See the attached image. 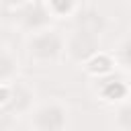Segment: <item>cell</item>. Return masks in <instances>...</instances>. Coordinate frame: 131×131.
<instances>
[{
	"instance_id": "30bf717a",
	"label": "cell",
	"mask_w": 131,
	"mask_h": 131,
	"mask_svg": "<svg viewBox=\"0 0 131 131\" xmlns=\"http://www.w3.org/2000/svg\"><path fill=\"white\" fill-rule=\"evenodd\" d=\"M115 125L119 129H131V100H123L121 106L117 108Z\"/></svg>"
},
{
	"instance_id": "3957f363",
	"label": "cell",
	"mask_w": 131,
	"mask_h": 131,
	"mask_svg": "<svg viewBox=\"0 0 131 131\" xmlns=\"http://www.w3.org/2000/svg\"><path fill=\"white\" fill-rule=\"evenodd\" d=\"M98 37L84 33V31H74L66 39V55L74 63H86L94 53H98Z\"/></svg>"
},
{
	"instance_id": "8fae6325",
	"label": "cell",
	"mask_w": 131,
	"mask_h": 131,
	"mask_svg": "<svg viewBox=\"0 0 131 131\" xmlns=\"http://www.w3.org/2000/svg\"><path fill=\"white\" fill-rule=\"evenodd\" d=\"M121 53H123L125 61H127V63H131V41H129V43H127V45L121 49Z\"/></svg>"
},
{
	"instance_id": "5b68a950",
	"label": "cell",
	"mask_w": 131,
	"mask_h": 131,
	"mask_svg": "<svg viewBox=\"0 0 131 131\" xmlns=\"http://www.w3.org/2000/svg\"><path fill=\"white\" fill-rule=\"evenodd\" d=\"M33 98H35V92L27 86V84H20V82H12V98H10V104H14V111L16 115H23L27 113L31 106H33ZM8 104V106H10ZM6 106V108H8ZM4 108V111H6Z\"/></svg>"
},
{
	"instance_id": "52a82bcc",
	"label": "cell",
	"mask_w": 131,
	"mask_h": 131,
	"mask_svg": "<svg viewBox=\"0 0 131 131\" xmlns=\"http://www.w3.org/2000/svg\"><path fill=\"white\" fill-rule=\"evenodd\" d=\"M98 94L106 102H123L129 96V86L121 80H104L98 88Z\"/></svg>"
},
{
	"instance_id": "277c9868",
	"label": "cell",
	"mask_w": 131,
	"mask_h": 131,
	"mask_svg": "<svg viewBox=\"0 0 131 131\" xmlns=\"http://www.w3.org/2000/svg\"><path fill=\"white\" fill-rule=\"evenodd\" d=\"M84 68H86V72H88L90 76L104 78V76H108V74L113 72L115 59H113V55H108V53H104V51H98V53H94V55L84 63Z\"/></svg>"
},
{
	"instance_id": "9c48e42d",
	"label": "cell",
	"mask_w": 131,
	"mask_h": 131,
	"mask_svg": "<svg viewBox=\"0 0 131 131\" xmlns=\"http://www.w3.org/2000/svg\"><path fill=\"white\" fill-rule=\"evenodd\" d=\"M18 70V59L10 51V47H2V57H0V82H12V76Z\"/></svg>"
},
{
	"instance_id": "8992f818",
	"label": "cell",
	"mask_w": 131,
	"mask_h": 131,
	"mask_svg": "<svg viewBox=\"0 0 131 131\" xmlns=\"http://www.w3.org/2000/svg\"><path fill=\"white\" fill-rule=\"evenodd\" d=\"M102 27H104V20L98 14V10L86 8V10L78 12V31H84V33H90V35L98 37L102 33Z\"/></svg>"
},
{
	"instance_id": "6da1fadb",
	"label": "cell",
	"mask_w": 131,
	"mask_h": 131,
	"mask_svg": "<svg viewBox=\"0 0 131 131\" xmlns=\"http://www.w3.org/2000/svg\"><path fill=\"white\" fill-rule=\"evenodd\" d=\"M61 53H66V39L55 29L45 27L27 37V55L31 61L39 66L57 61Z\"/></svg>"
},
{
	"instance_id": "7c38bea8",
	"label": "cell",
	"mask_w": 131,
	"mask_h": 131,
	"mask_svg": "<svg viewBox=\"0 0 131 131\" xmlns=\"http://www.w3.org/2000/svg\"><path fill=\"white\" fill-rule=\"evenodd\" d=\"M6 4H16V6H25V4H29V0H6Z\"/></svg>"
},
{
	"instance_id": "ba28073f",
	"label": "cell",
	"mask_w": 131,
	"mask_h": 131,
	"mask_svg": "<svg viewBox=\"0 0 131 131\" xmlns=\"http://www.w3.org/2000/svg\"><path fill=\"white\" fill-rule=\"evenodd\" d=\"M43 4L53 18H68L78 12V0H43Z\"/></svg>"
},
{
	"instance_id": "7a4b0ae2",
	"label": "cell",
	"mask_w": 131,
	"mask_h": 131,
	"mask_svg": "<svg viewBox=\"0 0 131 131\" xmlns=\"http://www.w3.org/2000/svg\"><path fill=\"white\" fill-rule=\"evenodd\" d=\"M66 121H68V106L61 100L53 98V100L39 104L33 111L31 127H35L39 131H57V129L66 127Z\"/></svg>"
}]
</instances>
